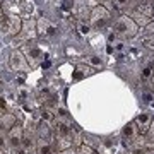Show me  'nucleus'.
Returning <instances> with one entry per match:
<instances>
[{
    "instance_id": "34",
    "label": "nucleus",
    "mask_w": 154,
    "mask_h": 154,
    "mask_svg": "<svg viewBox=\"0 0 154 154\" xmlns=\"http://www.w3.org/2000/svg\"><path fill=\"white\" fill-rule=\"evenodd\" d=\"M0 16H4V9L2 7H0Z\"/></svg>"
},
{
    "instance_id": "30",
    "label": "nucleus",
    "mask_w": 154,
    "mask_h": 154,
    "mask_svg": "<svg viewBox=\"0 0 154 154\" xmlns=\"http://www.w3.org/2000/svg\"><path fill=\"white\" fill-rule=\"evenodd\" d=\"M144 154H154V149H147V151H144Z\"/></svg>"
},
{
    "instance_id": "28",
    "label": "nucleus",
    "mask_w": 154,
    "mask_h": 154,
    "mask_svg": "<svg viewBox=\"0 0 154 154\" xmlns=\"http://www.w3.org/2000/svg\"><path fill=\"white\" fill-rule=\"evenodd\" d=\"M41 67H43V69H48V67H50V62H48V60L43 62V63H41Z\"/></svg>"
},
{
    "instance_id": "19",
    "label": "nucleus",
    "mask_w": 154,
    "mask_h": 154,
    "mask_svg": "<svg viewBox=\"0 0 154 154\" xmlns=\"http://www.w3.org/2000/svg\"><path fill=\"white\" fill-rule=\"evenodd\" d=\"M142 45L144 46H147V48H151V50H154V36H144L142 38Z\"/></svg>"
},
{
    "instance_id": "32",
    "label": "nucleus",
    "mask_w": 154,
    "mask_h": 154,
    "mask_svg": "<svg viewBox=\"0 0 154 154\" xmlns=\"http://www.w3.org/2000/svg\"><path fill=\"white\" fill-rule=\"evenodd\" d=\"M99 4H101V2H113V0H98Z\"/></svg>"
},
{
    "instance_id": "37",
    "label": "nucleus",
    "mask_w": 154,
    "mask_h": 154,
    "mask_svg": "<svg viewBox=\"0 0 154 154\" xmlns=\"http://www.w3.org/2000/svg\"><path fill=\"white\" fill-rule=\"evenodd\" d=\"M0 128H2V127H0Z\"/></svg>"
},
{
    "instance_id": "4",
    "label": "nucleus",
    "mask_w": 154,
    "mask_h": 154,
    "mask_svg": "<svg viewBox=\"0 0 154 154\" xmlns=\"http://www.w3.org/2000/svg\"><path fill=\"white\" fill-rule=\"evenodd\" d=\"M9 62H11V67L16 72H28L29 69H31L28 58L24 57V53H22L21 50L12 51V53H11V60H9Z\"/></svg>"
},
{
    "instance_id": "35",
    "label": "nucleus",
    "mask_w": 154,
    "mask_h": 154,
    "mask_svg": "<svg viewBox=\"0 0 154 154\" xmlns=\"http://www.w3.org/2000/svg\"><path fill=\"white\" fill-rule=\"evenodd\" d=\"M128 154H139V152H134V151H132V152H128Z\"/></svg>"
},
{
    "instance_id": "31",
    "label": "nucleus",
    "mask_w": 154,
    "mask_h": 154,
    "mask_svg": "<svg viewBox=\"0 0 154 154\" xmlns=\"http://www.w3.org/2000/svg\"><path fill=\"white\" fill-rule=\"evenodd\" d=\"M147 146H149L151 149H154V142H147Z\"/></svg>"
},
{
    "instance_id": "24",
    "label": "nucleus",
    "mask_w": 154,
    "mask_h": 154,
    "mask_svg": "<svg viewBox=\"0 0 154 154\" xmlns=\"http://www.w3.org/2000/svg\"><path fill=\"white\" fill-rule=\"evenodd\" d=\"M82 77H86V75H84L82 72H79V70H77V69H75V72L72 74V79H74V81H81Z\"/></svg>"
},
{
    "instance_id": "26",
    "label": "nucleus",
    "mask_w": 154,
    "mask_h": 154,
    "mask_svg": "<svg viewBox=\"0 0 154 154\" xmlns=\"http://www.w3.org/2000/svg\"><path fill=\"white\" fill-rule=\"evenodd\" d=\"M146 29L149 31V34H151V36L154 34V24H152V22H149L147 26H146Z\"/></svg>"
},
{
    "instance_id": "13",
    "label": "nucleus",
    "mask_w": 154,
    "mask_h": 154,
    "mask_svg": "<svg viewBox=\"0 0 154 154\" xmlns=\"http://www.w3.org/2000/svg\"><path fill=\"white\" fill-rule=\"evenodd\" d=\"M16 123L17 122H16V115H14V113H5V111L0 113V127H2V128L11 130Z\"/></svg>"
},
{
    "instance_id": "21",
    "label": "nucleus",
    "mask_w": 154,
    "mask_h": 154,
    "mask_svg": "<svg viewBox=\"0 0 154 154\" xmlns=\"http://www.w3.org/2000/svg\"><path fill=\"white\" fill-rule=\"evenodd\" d=\"M151 75H152V67L149 65V67H146V69L142 70V79H144V81H149Z\"/></svg>"
},
{
    "instance_id": "18",
    "label": "nucleus",
    "mask_w": 154,
    "mask_h": 154,
    "mask_svg": "<svg viewBox=\"0 0 154 154\" xmlns=\"http://www.w3.org/2000/svg\"><path fill=\"white\" fill-rule=\"evenodd\" d=\"M77 17H79L81 21H86L88 17H91V14H89V11L86 9V5L79 7V11H77Z\"/></svg>"
},
{
    "instance_id": "17",
    "label": "nucleus",
    "mask_w": 154,
    "mask_h": 154,
    "mask_svg": "<svg viewBox=\"0 0 154 154\" xmlns=\"http://www.w3.org/2000/svg\"><path fill=\"white\" fill-rule=\"evenodd\" d=\"M77 154H98V152L91 146H88V144H81L79 149H77Z\"/></svg>"
},
{
    "instance_id": "5",
    "label": "nucleus",
    "mask_w": 154,
    "mask_h": 154,
    "mask_svg": "<svg viewBox=\"0 0 154 154\" xmlns=\"http://www.w3.org/2000/svg\"><path fill=\"white\" fill-rule=\"evenodd\" d=\"M91 22H93V26L94 28H103L106 24V21L110 19V12H108V9L106 7H103V5H96L91 11Z\"/></svg>"
},
{
    "instance_id": "36",
    "label": "nucleus",
    "mask_w": 154,
    "mask_h": 154,
    "mask_svg": "<svg viewBox=\"0 0 154 154\" xmlns=\"http://www.w3.org/2000/svg\"><path fill=\"white\" fill-rule=\"evenodd\" d=\"M0 84H2V77H0Z\"/></svg>"
},
{
    "instance_id": "7",
    "label": "nucleus",
    "mask_w": 154,
    "mask_h": 154,
    "mask_svg": "<svg viewBox=\"0 0 154 154\" xmlns=\"http://www.w3.org/2000/svg\"><path fill=\"white\" fill-rule=\"evenodd\" d=\"M7 134H9V139L12 140V146H17V147H19L21 142H22V139H24L26 130H24V127H22L21 123H16L11 130H7Z\"/></svg>"
},
{
    "instance_id": "29",
    "label": "nucleus",
    "mask_w": 154,
    "mask_h": 154,
    "mask_svg": "<svg viewBox=\"0 0 154 154\" xmlns=\"http://www.w3.org/2000/svg\"><path fill=\"white\" fill-rule=\"evenodd\" d=\"M149 81H151V88L154 89V74H152V75H151V79H149Z\"/></svg>"
},
{
    "instance_id": "22",
    "label": "nucleus",
    "mask_w": 154,
    "mask_h": 154,
    "mask_svg": "<svg viewBox=\"0 0 154 154\" xmlns=\"http://www.w3.org/2000/svg\"><path fill=\"white\" fill-rule=\"evenodd\" d=\"M77 29L81 31V34H88L89 33V26H88V24H82V22H79V24H77Z\"/></svg>"
},
{
    "instance_id": "15",
    "label": "nucleus",
    "mask_w": 154,
    "mask_h": 154,
    "mask_svg": "<svg viewBox=\"0 0 154 154\" xmlns=\"http://www.w3.org/2000/svg\"><path fill=\"white\" fill-rule=\"evenodd\" d=\"M41 118H43V122H57V115L48 106H45L43 110H41Z\"/></svg>"
},
{
    "instance_id": "9",
    "label": "nucleus",
    "mask_w": 154,
    "mask_h": 154,
    "mask_svg": "<svg viewBox=\"0 0 154 154\" xmlns=\"http://www.w3.org/2000/svg\"><path fill=\"white\" fill-rule=\"evenodd\" d=\"M137 135H139V130H137V127H135V123H134V122L127 123V125L123 127V130H122V137H123V142H125L127 146L132 142Z\"/></svg>"
},
{
    "instance_id": "16",
    "label": "nucleus",
    "mask_w": 154,
    "mask_h": 154,
    "mask_svg": "<svg viewBox=\"0 0 154 154\" xmlns=\"http://www.w3.org/2000/svg\"><path fill=\"white\" fill-rule=\"evenodd\" d=\"M75 69H77L79 72H82L84 75H93V74H94V69H93L91 65H84V63H77V65H75Z\"/></svg>"
},
{
    "instance_id": "33",
    "label": "nucleus",
    "mask_w": 154,
    "mask_h": 154,
    "mask_svg": "<svg viewBox=\"0 0 154 154\" xmlns=\"http://www.w3.org/2000/svg\"><path fill=\"white\" fill-rule=\"evenodd\" d=\"M0 147H4V140L2 139H0Z\"/></svg>"
},
{
    "instance_id": "12",
    "label": "nucleus",
    "mask_w": 154,
    "mask_h": 154,
    "mask_svg": "<svg viewBox=\"0 0 154 154\" xmlns=\"http://www.w3.org/2000/svg\"><path fill=\"white\" fill-rule=\"evenodd\" d=\"M53 149H55V146L51 144V139H38V142H36V152L38 154H51Z\"/></svg>"
},
{
    "instance_id": "1",
    "label": "nucleus",
    "mask_w": 154,
    "mask_h": 154,
    "mask_svg": "<svg viewBox=\"0 0 154 154\" xmlns=\"http://www.w3.org/2000/svg\"><path fill=\"white\" fill-rule=\"evenodd\" d=\"M22 28V21L19 16H9V14H4L0 16V31L7 36H17L21 33Z\"/></svg>"
},
{
    "instance_id": "10",
    "label": "nucleus",
    "mask_w": 154,
    "mask_h": 154,
    "mask_svg": "<svg viewBox=\"0 0 154 154\" xmlns=\"http://www.w3.org/2000/svg\"><path fill=\"white\" fill-rule=\"evenodd\" d=\"M2 9L9 14V16H17L22 12V7H21V0H5Z\"/></svg>"
},
{
    "instance_id": "25",
    "label": "nucleus",
    "mask_w": 154,
    "mask_h": 154,
    "mask_svg": "<svg viewBox=\"0 0 154 154\" xmlns=\"http://www.w3.org/2000/svg\"><path fill=\"white\" fill-rule=\"evenodd\" d=\"M113 2H115V4H116L118 7H123V5H127V4H128L130 0H113Z\"/></svg>"
},
{
    "instance_id": "14",
    "label": "nucleus",
    "mask_w": 154,
    "mask_h": 154,
    "mask_svg": "<svg viewBox=\"0 0 154 154\" xmlns=\"http://www.w3.org/2000/svg\"><path fill=\"white\" fill-rule=\"evenodd\" d=\"M38 132L41 139H51V127L48 125V122H41L38 127Z\"/></svg>"
},
{
    "instance_id": "2",
    "label": "nucleus",
    "mask_w": 154,
    "mask_h": 154,
    "mask_svg": "<svg viewBox=\"0 0 154 154\" xmlns=\"http://www.w3.org/2000/svg\"><path fill=\"white\" fill-rule=\"evenodd\" d=\"M113 29H115L116 34H122V36H127V38H132V36L137 34L139 26L132 21V17L122 16V17H118V19L115 21Z\"/></svg>"
},
{
    "instance_id": "6",
    "label": "nucleus",
    "mask_w": 154,
    "mask_h": 154,
    "mask_svg": "<svg viewBox=\"0 0 154 154\" xmlns=\"http://www.w3.org/2000/svg\"><path fill=\"white\" fill-rule=\"evenodd\" d=\"M36 31H38V34L48 38V36H55L57 34V26L51 24L46 17H39L36 21Z\"/></svg>"
},
{
    "instance_id": "11",
    "label": "nucleus",
    "mask_w": 154,
    "mask_h": 154,
    "mask_svg": "<svg viewBox=\"0 0 154 154\" xmlns=\"http://www.w3.org/2000/svg\"><path fill=\"white\" fill-rule=\"evenodd\" d=\"M24 51L28 53V62L31 63V67H36L38 65V62L43 58V51L39 48H36V46H28V48H24Z\"/></svg>"
},
{
    "instance_id": "27",
    "label": "nucleus",
    "mask_w": 154,
    "mask_h": 154,
    "mask_svg": "<svg viewBox=\"0 0 154 154\" xmlns=\"http://www.w3.org/2000/svg\"><path fill=\"white\" fill-rule=\"evenodd\" d=\"M0 110H5V99L0 98Z\"/></svg>"
},
{
    "instance_id": "3",
    "label": "nucleus",
    "mask_w": 154,
    "mask_h": 154,
    "mask_svg": "<svg viewBox=\"0 0 154 154\" xmlns=\"http://www.w3.org/2000/svg\"><path fill=\"white\" fill-rule=\"evenodd\" d=\"M38 36V31H36V22L33 19H24L22 21V28L21 33L16 36V43L17 46H22V45L29 43L31 39H34Z\"/></svg>"
},
{
    "instance_id": "8",
    "label": "nucleus",
    "mask_w": 154,
    "mask_h": 154,
    "mask_svg": "<svg viewBox=\"0 0 154 154\" xmlns=\"http://www.w3.org/2000/svg\"><path fill=\"white\" fill-rule=\"evenodd\" d=\"M134 123H135V127H137L139 134L146 135V132L149 130V127H151V123H152V118H151L149 113H140V115L134 120Z\"/></svg>"
},
{
    "instance_id": "23",
    "label": "nucleus",
    "mask_w": 154,
    "mask_h": 154,
    "mask_svg": "<svg viewBox=\"0 0 154 154\" xmlns=\"http://www.w3.org/2000/svg\"><path fill=\"white\" fill-rule=\"evenodd\" d=\"M89 63H91V65H94V67H101V65H103L98 57H89Z\"/></svg>"
},
{
    "instance_id": "20",
    "label": "nucleus",
    "mask_w": 154,
    "mask_h": 154,
    "mask_svg": "<svg viewBox=\"0 0 154 154\" xmlns=\"http://www.w3.org/2000/svg\"><path fill=\"white\" fill-rule=\"evenodd\" d=\"M146 139H147V142H154V122L151 123L149 130L146 132Z\"/></svg>"
}]
</instances>
